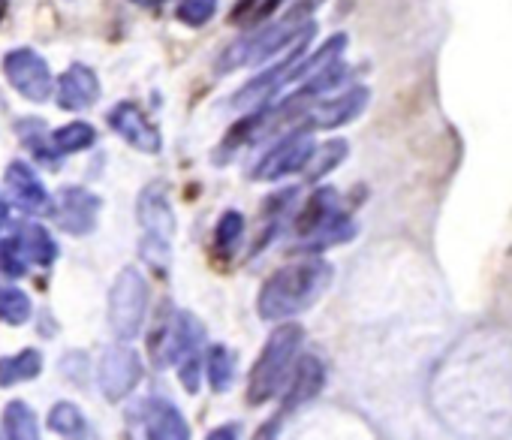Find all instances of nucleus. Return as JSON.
Listing matches in <instances>:
<instances>
[{
  "label": "nucleus",
  "mask_w": 512,
  "mask_h": 440,
  "mask_svg": "<svg viewBox=\"0 0 512 440\" xmlns=\"http://www.w3.org/2000/svg\"><path fill=\"white\" fill-rule=\"evenodd\" d=\"M49 428L61 437H88L91 425L85 419V413L73 404V401H58L49 410Z\"/></svg>",
  "instance_id": "nucleus-23"
},
{
  "label": "nucleus",
  "mask_w": 512,
  "mask_h": 440,
  "mask_svg": "<svg viewBox=\"0 0 512 440\" xmlns=\"http://www.w3.org/2000/svg\"><path fill=\"white\" fill-rule=\"evenodd\" d=\"M130 422L142 428V434L148 440H187L190 437V425L181 416V410L157 395H148L142 401H136L127 410Z\"/></svg>",
  "instance_id": "nucleus-10"
},
{
  "label": "nucleus",
  "mask_w": 512,
  "mask_h": 440,
  "mask_svg": "<svg viewBox=\"0 0 512 440\" xmlns=\"http://www.w3.org/2000/svg\"><path fill=\"white\" fill-rule=\"evenodd\" d=\"M16 242H19V248H22L28 266L34 263V266L49 269V266L58 260V242L52 239V233H49L46 227L34 224V220H28V224H22V227L16 230Z\"/></svg>",
  "instance_id": "nucleus-17"
},
{
  "label": "nucleus",
  "mask_w": 512,
  "mask_h": 440,
  "mask_svg": "<svg viewBox=\"0 0 512 440\" xmlns=\"http://www.w3.org/2000/svg\"><path fill=\"white\" fill-rule=\"evenodd\" d=\"M130 4H136V7H142V10H160L166 0H130Z\"/></svg>",
  "instance_id": "nucleus-33"
},
{
  "label": "nucleus",
  "mask_w": 512,
  "mask_h": 440,
  "mask_svg": "<svg viewBox=\"0 0 512 440\" xmlns=\"http://www.w3.org/2000/svg\"><path fill=\"white\" fill-rule=\"evenodd\" d=\"M100 100V76L88 64H73L55 82V103L64 112H85Z\"/></svg>",
  "instance_id": "nucleus-13"
},
{
  "label": "nucleus",
  "mask_w": 512,
  "mask_h": 440,
  "mask_svg": "<svg viewBox=\"0 0 512 440\" xmlns=\"http://www.w3.org/2000/svg\"><path fill=\"white\" fill-rule=\"evenodd\" d=\"M293 230L296 236L305 239L308 251H326L356 236V224L341 208V196L335 187H317L311 193V199L302 205V211L293 220Z\"/></svg>",
  "instance_id": "nucleus-3"
},
{
  "label": "nucleus",
  "mask_w": 512,
  "mask_h": 440,
  "mask_svg": "<svg viewBox=\"0 0 512 440\" xmlns=\"http://www.w3.org/2000/svg\"><path fill=\"white\" fill-rule=\"evenodd\" d=\"M7 10H10V4H7V0H0V22L7 19Z\"/></svg>",
  "instance_id": "nucleus-35"
},
{
  "label": "nucleus",
  "mask_w": 512,
  "mask_h": 440,
  "mask_svg": "<svg viewBox=\"0 0 512 440\" xmlns=\"http://www.w3.org/2000/svg\"><path fill=\"white\" fill-rule=\"evenodd\" d=\"M136 217L142 227V257L154 269H166L172 260V236H175V211L169 202V193L160 181L148 184L139 193L136 202Z\"/></svg>",
  "instance_id": "nucleus-4"
},
{
  "label": "nucleus",
  "mask_w": 512,
  "mask_h": 440,
  "mask_svg": "<svg viewBox=\"0 0 512 440\" xmlns=\"http://www.w3.org/2000/svg\"><path fill=\"white\" fill-rule=\"evenodd\" d=\"M347 154H350L347 139H329L323 145H314V151H311V157H308V163H305L302 172H305L308 181H320L329 172H335L347 160Z\"/></svg>",
  "instance_id": "nucleus-19"
},
{
  "label": "nucleus",
  "mask_w": 512,
  "mask_h": 440,
  "mask_svg": "<svg viewBox=\"0 0 512 440\" xmlns=\"http://www.w3.org/2000/svg\"><path fill=\"white\" fill-rule=\"evenodd\" d=\"M214 13H217V0H181L175 19L187 28H202L214 19Z\"/></svg>",
  "instance_id": "nucleus-28"
},
{
  "label": "nucleus",
  "mask_w": 512,
  "mask_h": 440,
  "mask_svg": "<svg viewBox=\"0 0 512 440\" xmlns=\"http://www.w3.org/2000/svg\"><path fill=\"white\" fill-rule=\"evenodd\" d=\"M208 380L214 392H229L235 380V353L223 344H214L208 350Z\"/></svg>",
  "instance_id": "nucleus-25"
},
{
  "label": "nucleus",
  "mask_w": 512,
  "mask_h": 440,
  "mask_svg": "<svg viewBox=\"0 0 512 440\" xmlns=\"http://www.w3.org/2000/svg\"><path fill=\"white\" fill-rule=\"evenodd\" d=\"M302 4H305V7H308L311 13H314V10H320V7L326 4V0H302Z\"/></svg>",
  "instance_id": "nucleus-34"
},
{
  "label": "nucleus",
  "mask_w": 512,
  "mask_h": 440,
  "mask_svg": "<svg viewBox=\"0 0 512 440\" xmlns=\"http://www.w3.org/2000/svg\"><path fill=\"white\" fill-rule=\"evenodd\" d=\"M0 425H4V434L10 440H37L40 437L37 413L25 401H10L4 407V416H0Z\"/></svg>",
  "instance_id": "nucleus-20"
},
{
  "label": "nucleus",
  "mask_w": 512,
  "mask_h": 440,
  "mask_svg": "<svg viewBox=\"0 0 512 440\" xmlns=\"http://www.w3.org/2000/svg\"><path fill=\"white\" fill-rule=\"evenodd\" d=\"M305 341V329L299 323H284L269 335V341L263 344L260 356H256L250 377H247V404L250 407H260L269 404L290 380V371L299 359Z\"/></svg>",
  "instance_id": "nucleus-2"
},
{
  "label": "nucleus",
  "mask_w": 512,
  "mask_h": 440,
  "mask_svg": "<svg viewBox=\"0 0 512 440\" xmlns=\"http://www.w3.org/2000/svg\"><path fill=\"white\" fill-rule=\"evenodd\" d=\"M344 49H347V34H335V37H332L329 43H323L311 58H302V61L290 70L287 82H302V79H308V76L317 73L320 67H326V64H332L335 58H341Z\"/></svg>",
  "instance_id": "nucleus-22"
},
{
  "label": "nucleus",
  "mask_w": 512,
  "mask_h": 440,
  "mask_svg": "<svg viewBox=\"0 0 512 440\" xmlns=\"http://www.w3.org/2000/svg\"><path fill=\"white\" fill-rule=\"evenodd\" d=\"M314 151V139L308 130H296L290 133L287 139H281L260 163L253 169V178L256 181H278V178H287L293 172H302L308 157Z\"/></svg>",
  "instance_id": "nucleus-11"
},
{
  "label": "nucleus",
  "mask_w": 512,
  "mask_h": 440,
  "mask_svg": "<svg viewBox=\"0 0 512 440\" xmlns=\"http://www.w3.org/2000/svg\"><path fill=\"white\" fill-rule=\"evenodd\" d=\"M148 317V281L139 269L127 266L118 272L109 290V329L118 341L139 338Z\"/></svg>",
  "instance_id": "nucleus-5"
},
{
  "label": "nucleus",
  "mask_w": 512,
  "mask_h": 440,
  "mask_svg": "<svg viewBox=\"0 0 512 440\" xmlns=\"http://www.w3.org/2000/svg\"><path fill=\"white\" fill-rule=\"evenodd\" d=\"M347 76H350L347 64H344L341 58H335L332 64H326V67H320L317 73L308 76V82L302 85L299 97H302V100H311V97H320V94H326V91H335V88H341V82H344Z\"/></svg>",
  "instance_id": "nucleus-24"
},
{
  "label": "nucleus",
  "mask_w": 512,
  "mask_h": 440,
  "mask_svg": "<svg viewBox=\"0 0 512 440\" xmlns=\"http://www.w3.org/2000/svg\"><path fill=\"white\" fill-rule=\"evenodd\" d=\"M0 275H4V278H22V275H28V260H25L16 236L0 239Z\"/></svg>",
  "instance_id": "nucleus-29"
},
{
  "label": "nucleus",
  "mask_w": 512,
  "mask_h": 440,
  "mask_svg": "<svg viewBox=\"0 0 512 440\" xmlns=\"http://www.w3.org/2000/svg\"><path fill=\"white\" fill-rule=\"evenodd\" d=\"M106 121H109V127H112L130 148H136V151H142V154H160L163 136H160V130L154 127V121H151L136 103L124 100V103L112 106L109 115H106Z\"/></svg>",
  "instance_id": "nucleus-12"
},
{
  "label": "nucleus",
  "mask_w": 512,
  "mask_h": 440,
  "mask_svg": "<svg viewBox=\"0 0 512 440\" xmlns=\"http://www.w3.org/2000/svg\"><path fill=\"white\" fill-rule=\"evenodd\" d=\"M4 76L31 103H49L55 94V79L46 58L34 49H13L4 55Z\"/></svg>",
  "instance_id": "nucleus-8"
},
{
  "label": "nucleus",
  "mask_w": 512,
  "mask_h": 440,
  "mask_svg": "<svg viewBox=\"0 0 512 440\" xmlns=\"http://www.w3.org/2000/svg\"><path fill=\"white\" fill-rule=\"evenodd\" d=\"M0 217L7 220V202H4V196H0Z\"/></svg>",
  "instance_id": "nucleus-36"
},
{
  "label": "nucleus",
  "mask_w": 512,
  "mask_h": 440,
  "mask_svg": "<svg viewBox=\"0 0 512 440\" xmlns=\"http://www.w3.org/2000/svg\"><path fill=\"white\" fill-rule=\"evenodd\" d=\"M199 371H202L199 350L187 353V356L178 362V380H181V386H184L190 395H196V392H199Z\"/></svg>",
  "instance_id": "nucleus-31"
},
{
  "label": "nucleus",
  "mask_w": 512,
  "mask_h": 440,
  "mask_svg": "<svg viewBox=\"0 0 512 440\" xmlns=\"http://www.w3.org/2000/svg\"><path fill=\"white\" fill-rule=\"evenodd\" d=\"M142 380V359L133 347H124L121 344H112L100 353V362H97V383H100V392L106 401L118 404L124 401Z\"/></svg>",
  "instance_id": "nucleus-9"
},
{
  "label": "nucleus",
  "mask_w": 512,
  "mask_h": 440,
  "mask_svg": "<svg viewBox=\"0 0 512 440\" xmlns=\"http://www.w3.org/2000/svg\"><path fill=\"white\" fill-rule=\"evenodd\" d=\"M49 139L58 154H79L97 142V130L88 121H70V124L58 127L55 133H49Z\"/></svg>",
  "instance_id": "nucleus-21"
},
{
  "label": "nucleus",
  "mask_w": 512,
  "mask_h": 440,
  "mask_svg": "<svg viewBox=\"0 0 512 440\" xmlns=\"http://www.w3.org/2000/svg\"><path fill=\"white\" fill-rule=\"evenodd\" d=\"M34 314V305L28 299V293H22L19 287L0 284V320L10 326H25Z\"/></svg>",
  "instance_id": "nucleus-26"
},
{
  "label": "nucleus",
  "mask_w": 512,
  "mask_h": 440,
  "mask_svg": "<svg viewBox=\"0 0 512 440\" xmlns=\"http://www.w3.org/2000/svg\"><path fill=\"white\" fill-rule=\"evenodd\" d=\"M103 199L91 193L88 187H64L55 196H49L46 214H52L55 227L67 236H91L97 230Z\"/></svg>",
  "instance_id": "nucleus-6"
},
{
  "label": "nucleus",
  "mask_w": 512,
  "mask_h": 440,
  "mask_svg": "<svg viewBox=\"0 0 512 440\" xmlns=\"http://www.w3.org/2000/svg\"><path fill=\"white\" fill-rule=\"evenodd\" d=\"M263 115H266V109L253 112V115H244L241 121H235V124L229 127L226 139H223V151H235V148H241L244 142H250L253 133H256V127L263 124Z\"/></svg>",
  "instance_id": "nucleus-30"
},
{
  "label": "nucleus",
  "mask_w": 512,
  "mask_h": 440,
  "mask_svg": "<svg viewBox=\"0 0 512 440\" xmlns=\"http://www.w3.org/2000/svg\"><path fill=\"white\" fill-rule=\"evenodd\" d=\"M290 374H293V377L287 380L290 389H287V395H284L281 419L290 416V413H296V410L305 407L308 401H314V398L323 392V386H326V368H323V362H320L317 356H311V353L299 356Z\"/></svg>",
  "instance_id": "nucleus-15"
},
{
  "label": "nucleus",
  "mask_w": 512,
  "mask_h": 440,
  "mask_svg": "<svg viewBox=\"0 0 512 440\" xmlns=\"http://www.w3.org/2000/svg\"><path fill=\"white\" fill-rule=\"evenodd\" d=\"M43 374V353L28 347L16 356H0V386H16Z\"/></svg>",
  "instance_id": "nucleus-18"
},
{
  "label": "nucleus",
  "mask_w": 512,
  "mask_h": 440,
  "mask_svg": "<svg viewBox=\"0 0 512 440\" xmlns=\"http://www.w3.org/2000/svg\"><path fill=\"white\" fill-rule=\"evenodd\" d=\"M241 239H244V214L235 211V208L223 211L220 220H217V227H214V242H217L220 254L229 260L235 254V248L241 245Z\"/></svg>",
  "instance_id": "nucleus-27"
},
{
  "label": "nucleus",
  "mask_w": 512,
  "mask_h": 440,
  "mask_svg": "<svg viewBox=\"0 0 512 440\" xmlns=\"http://www.w3.org/2000/svg\"><path fill=\"white\" fill-rule=\"evenodd\" d=\"M4 184H7V193L10 199L28 211V214H43L49 208V190L43 187L40 175L34 172L31 163L25 160H13L4 172Z\"/></svg>",
  "instance_id": "nucleus-16"
},
{
  "label": "nucleus",
  "mask_w": 512,
  "mask_h": 440,
  "mask_svg": "<svg viewBox=\"0 0 512 440\" xmlns=\"http://www.w3.org/2000/svg\"><path fill=\"white\" fill-rule=\"evenodd\" d=\"M202 341H205L202 320L196 314H190V311H172L157 329V338H154V347H151L154 365L157 368L178 365L187 353L199 350Z\"/></svg>",
  "instance_id": "nucleus-7"
},
{
  "label": "nucleus",
  "mask_w": 512,
  "mask_h": 440,
  "mask_svg": "<svg viewBox=\"0 0 512 440\" xmlns=\"http://www.w3.org/2000/svg\"><path fill=\"white\" fill-rule=\"evenodd\" d=\"M0 224H4V217H0Z\"/></svg>",
  "instance_id": "nucleus-37"
},
{
  "label": "nucleus",
  "mask_w": 512,
  "mask_h": 440,
  "mask_svg": "<svg viewBox=\"0 0 512 440\" xmlns=\"http://www.w3.org/2000/svg\"><path fill=\"white\" fill-rule=\"evenodd\" d=\"M371 103V91L365 85H353L338 97H329L323 103H317L308 115H311V127L317 130H338L350 121H356Z\"/></svg>",
  "instance_id": "nucleus-14"
},
{
  "label": "nucleus",
  "mask_w": 512,
  "mask_h": 440,
  "mask_svg": "<svg viewBox=\"0 0 512 440\" xmlns=\"http://www.w3.org/2000/svg\"><path fill=\"white\" fill-rule=\"evenodd\" d=\"M235 425H223V428H217V431H211L208 437L211 440H220V437H238V431H232Z\"/></svg>",
  "instance_id": "nucleus-32"
},
{
  "label": "nucleus",
  "mask_w": 512,
  "mask_h": 440,
  "mask_svg": "<svg viewBox=\"0 0 512 440\" xmlns=\"http://www.w3.org/2000/svg\"><path fill=\"white\" fill-rule=\"evenodd\" d=\"M332 284V266L320 257H302L281 266L256 296V314L266 323L290 320L320 302Z\"/></svg>",
  "instance_id": "nucleus-1"
}]
</instances>
